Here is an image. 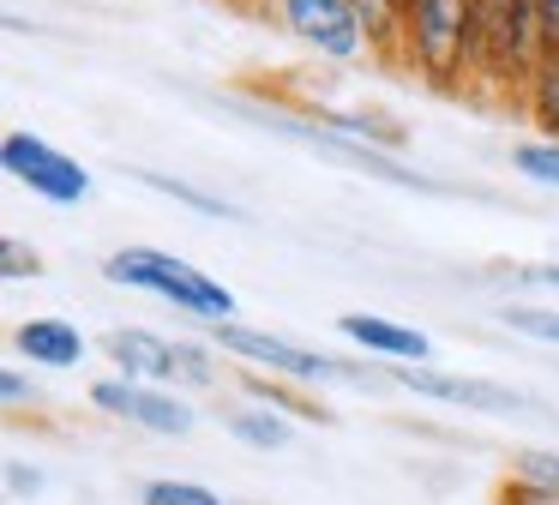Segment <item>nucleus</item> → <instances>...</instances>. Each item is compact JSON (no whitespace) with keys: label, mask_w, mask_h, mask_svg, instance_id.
Wrapping results in <instances>:
<instances>
[{"label":"nucleus","mask_w":559,"mask_h":505,"mask_svg":"<svg viewBox=\"0 0 559 505\" xmlns=\"http://www.w3.org/2000/svg\"><path fill=\"white\" fill-rule=\"evenodd\" d=\"M409 55L439 91H451L469 60V0H409Z\"/></svg>","instance_id":"7ed1b4c3"},{"label":"nucleus","mask_w":559,"mask_h":505,"mask_svg":"<svg viewBox=\"0 0 559 505\" xmlns=\"http://www.w3.org/2000/svg\"><path fill=\"white\" fill-rule=\"evenodd\" d=\"M19 355L43 361V367H73L85 355V337L67 319H31V325H19Z\"/></svg>","instance_id":"f8f14e48"},{"label":"nucleus","mask_w":559,"mask_h":505,"mask_svg":"<svg viewBox=\"0 0 559 505\" xmlns=\"http://www.w3.org/2000/svg\"><path fill=\"white\" fill-rule=\"evenodd\" d=\"M499 319H506L511 331H530V337H542V343H559V313H542V307H506Z\"/></svg>","instance_id":"a211bd4d"},{"label":"nucleus","mask_w":559,"mask_h":505,"mask_svg":"<svg viewBox=\"0 0 559 505\" xmlns=\"http://www.w3.org/2000/svg\"><path fill=\"white\" fill-rule=\"evenodd\" d=\"M511 163H518L523 175L554 180V187H559V144H518V151H511Z\"/></svg>","instance_id":"f3484780"},{"label":"nucleus","mask_w":559,"mask_h":505,"mask_svg":"<svg viewBox=\"0 0 559 505\" xmlns=\"http://www.w3.org/2000/svg\"><path fill=\"white\" fill-rule=\"evenodd\" d=\"M229 433L247 445H265V451H277V445H289V427H283L277 415H253V409H235L229 415Z\"/></svg>","instance_id":"4468645a"},{"label":"nucleus","mask_w":559,"mask_h":505,"mask_svg":"<svg viewBox=\"0 0 559 505\" xmlns=\"http://www.w3.org/2000/svg\"><path fill=\"white\" fill-rule=\"evenodd\" d=\"M217 343L235 349V355H247V361H259V367H271V373H289V379H349V385H361L355 367H337V361L313 355V349H295V343H283V337L247 331V325H217Z\"/></svg>","instance_id":"39448f33"},{"label":"nucleus","mask_w":559,"mask_h":505,"mask_svg":"<svg viewBox=\"0 0 559 505\" xmlns=\"http://www.w3.org/2000/svg\"><path fill=\"white\" fill-rule=\"evenodd\" d=\"M103 277H109V283H133V289H157V295H169L181 313H199V319H217V325H229V313H235V295H229V289L211 283V277L193 271V265L157 252V247H127V252H115V259L103 265Z\"/></svg>","instance_id":"f03ea898"},{"label":"nucleus","mask_w":559,"mask_h":505,"mask_svg":"<svg viewBox=\"0 0 559 505\" xmlns=\"http://www.w3.org/2000/svg\"><path fill=\"white\" fill-rule=\"evenodd\" d=\"M283 19L295 24V36H307L325 55H355L361 48V19L349 0H283Z\"/></svg>","instance_id":"1a4fd4ad"},{"label":"nucleus","mask_w":559,"mask_h":505,"mask_svg":"<svg viewBox=\"0 0 559 505\" xmlns=\"http://www.w3.org/2000/svg\"><path fill=\"white\" fill-rule=\"evenodd\" d=\"M139 180H145V187H157V192H169V199H181V204H199L205 216H235L223 199H211V192L187 187V180H169V175H157V168H139Z\"/></svg>","instance_id":"2eb2a0df"},{"label":"nucleus","mask_w":559,"mask_h":505,"mask_svg":"<svg viewBox=\"0 0 559 505\" xmlns=\"http://www.w3.org/2000/svg\"><path fill=\"white\" fill-rule=\"evenodd\" d=\"M518 475L530 481V488H542V493H559V451H530L518 463Z\"/></svg>","instance_id":"6ab92c4d"},{"label":"nucleus","mask_w":559,"mask_h":505,"mask_svg":"<svg viewBox=\"0 0 559 505\" xmlns=\"http://www.w3.org/2000/svg\"><path fill=\"white\" fill-rule=\"evenodd\" d=\"M0 163L13 168V180H25L31 192H43V199L55 204H73L91 192V175L73 163V156H61L55 144L31 139V132H7V144H0Z\"/></svg>","instance_id":"20e7f679"},{"label":"nucleus","mask_w":559,"mask_h":505,"mask_svg":"<svg viewBox=\"0 0 559 505\" xmlns=\"http://www.w3.org/2000/svg\"><path fill=\"white\" fill-rule=\"evenodd\" d=\"M542 43L547 36L535 0H469V60L487 79L535 72V48Z\"/></svg>","instance_id":"f257e3e1"},{"label":"nucleus","mask_w":559,"mask_h":505,"mask_svg":"<svg viewBox=\"0 0 559 505\" xmlns=\"http://www.w3.org/2000/svg\"><path fill=\"white\" fill-rule=\"evenodd\" d=\"M0 271L7 277H37L43 265H37V252H31L25 240H7V247H0Z\"/></svg>","instance_id":"aec40b11"},{"label":"nucleus","mask_w":559,"mask_h":505,"mask_svg":"<svg viewBox=\"0 0 559 505\" xmlns=\"http://www.w3.org/2000/svg\"><path fill=\"white\" fill-rule=\"evenodd\" d=\"M535 120H542L559 144V55L554 48H547V60L535 67Z\"/></svg>","instance_id":"ddd939ff"},{"label":"nucleus","mask_w":559,"mask_h":505,"mask_svg":"<svg viewBox=\"0 0 559 505\" xmlns=\"http://www.w3.org/2000/svg\"><path fill=\"white\" fill-rule=\"evenodd\" d=\"M0 391H7V403H25V379H19V373H7V379H0Z\"/></svg>","instance_id":"4be33fe9"},{"label":"nucleus","mask_w":559,"mask_h":505,"mask_svg":"<svg viewBox=\"0 0 559 505\" xmlns=\"http://www.w3.org/2000/svg\"><path fill=\"white\" fill-rule=\"evenodd\" d=\"M535 12H542V36H547V48L559 55V0H535Z\"/></svg>","instance_id":"412c9836"},{"label":"nucleus","mask_w":559,"mask_h":505,"mask_svg":"<svg viewBox=\"0 0 559 505\" xmlns=\"http://www.w3.org/2000/svg\"><path fill=\"white\" fill-rule=\"evenodd\" d=\"M145 505H223V500L211 488H199V481H151Z\"/></svg>","instance_id":"dca6fc26"},{"label":"nucleus","mask_w":559,"mask_h":505,"mask_svg":"<svg viewBox=\"0 0 559 505\" xmlns=\"http://www.w3.org/2000/svg\"><path fill=\"white\" fill-rule=\"evenodd\" d=\"M91 403L109 409V415L139 421V427H151V433H187V427H193V415H187L175 397L145 391V385H133V379H103V385H91Z\"/></svg>","instance_id":"6e6552de"},{"label":"nucleus","mask_w":559,"mask_h":505,"mask_svg":"<svg viewBox=\"0 0 559 505\" xmlns=\"http://www.w3.org/2000/svg\"><path fill=\"white\" fill-rule=\"evenodd\" d=\"M397 385L421 397H439V403H463V409H487V415H511V409H530V397L506 391V385H487V379H457V373H433V367H391Z\"/></svg>","instance_id":"0eeeda50"},{"label":"nucleus","mask_w":559,"mask_h":505,"mask_svg":"<svg viewBox=\"0 0 559 505\" xmlns=\"http://www.w3.org/2000/svg\"><path fill=\"white\" fill-rule=\"evenodd\" d=\"M109 355L121 361L127 379H175V373H187V379H211V367L193 355V349H175V343H163V337H151V331H115Z\"/></svg>","instance_id":"423d86ee"},{"label":"nucleus","mask_w":559,"mask_h":505,"mask_svg":"<svg viewBox=\"0 0 559 505\" xmlns=\"http://www.w3.org/2000/svg\"><path fill=\"white\" fill-rule=\"evenodd\" d=\"M283 132H295V139H307L313 151H325V156H337V163H349V168H361V175H379V180H391V187H415V192H433V180H421L415 168H397L391 156H379V151H367V144H349L343 132H313V127H301V120H283Z\"/></svg>","instance_id":"9d476101"},{"label":"nucleus","mask_w":559,"mask_h":505,"mask_svg":"<svg viewBox=\"0 0 559 505\" xmlns=\"http://www.w3.org/2000/svg\"><path fill=\"white\" fill-rule=\"evenodd\" d=\"M337 331L349 337V343L373 349V355H391V361H427V355H433V343H427L421 331L391 325V319H373V313H343Z\"/></svg>","instance_id":"9b49d317"}]
</instances>
